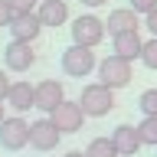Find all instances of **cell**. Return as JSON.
I'll use <instances>...</instances> for the list:
<instances>
[{
    "label": "cell",
    "mask_w": 157,
    "mask_h": 157,
    "mask_svg": "<svg viewBox=\"0 0 157 157\" xmlns=\"http://www.w3.org/2000/svg\"><path fill=\"white\" fill-rule=\"evenodd\" d=\"M59 66H62V72H66L69 78H85V75H92V69H98V59H95V52H92V46L72 43V46H66V52L59 56Z\"/></svg>",
    "instance_id": "cell-1"
},
{
    "label": "cell",
    "mask_w": 157,
    "mask_h": 157,
    "mask_svg": "<svg viewBox=\"0 0 157 157\" xmlns=\"http://www.w3.org/2000/svg\"><path fill=\"white\" fill-rule=\"evenodd\" d=\"M78 101H82L88 118H105L115 108V88L105 85V82H92V85H85L78 92Z\"/></svg>",
    "instance_id": "cell-2"
},
{
    "label": "cell",
    "mask_w": 157,
    "mask_h": 157,
    "mask_svg": "<svg viewBox=\"0 0 157 157\" xmlns=\"http://www.w3.org/2000/svg\"><path fill=\"white\" fill-rule=\"evenodd\" d=\"M29 124H33V121H26L20 111L13 118H3V121H0V147L10 151V154L29 147Z\"/></svg>",
    "instance_id": "cell-3"
},
{
    "label": "cell",
    "mask_w": 157,
    "mask_h": 157,
    "mask_svg": "<svg viewBox=\"0 0 157 157\" xmlns=\"http://www.w3.org/2000/svg\"><path fill=\"white\" fill-rule=\"evenodd\" d=\"M72 43H78V46H92L95 49L101 39H105V33H108V23L105 20H98V17H92V13H82V17H75L72 20Z\"/></svg>",
    "instance_id": "cell-4"
},
{
    "label": "cell",
    "mask_w": 157,
    "mask_h": 157,
    "mask_svg": "<svg viewBox=\"0 0 157 157\" xmlns=\"http://www.w3.org/2000/svg\"><path fill=\"white\" fill-rule=\"evenodd\" d=\"M98 82H105V85H111V88L131 85V59L118 56V52L101 59V62H98Z\"/></svg>",
    "instance_id": "cell-5"
},
{
    "label": "cell",
    "mask_w": 157,
    "mask_h": 157,
    "mask_svg": "<svg viewBox=\"0 0 157 157\" xmlns=\"http://www.w3.org/2000/svg\"><path fill=\"white\" fill-rule=\"evenodd\" d=\"M59 141H62V131L56 128L52 118H39L29 124V147L36 151V154H49V151H56Z\"/></svg>",
    "instance_id": "cell-6"
},
{
    "label": "cell",
    "mask_w": 157,
    "mask_h": 157,
    "mask_svg": "<svg viewBox=\"0 0 157 157\" xmlns=\"http://www.w3.org/2000/svg\"><path fill=\"white\" fill-rule=\"evenodd\" d=\"M52 121H56V128L62 131V134H75V131H82V124H85V108H82V101H62V105H56V111H52Z\"/></svg>",
    "instance_id": "cell-7"
},
{
    "label": "cell",
    "mask_w": 157,
    "mask_h": 157,
    "mask_svg": "<svg viewBox=\"0 0 157 157\" xmlns=\"http://www.w3.org/2000/svg\"><path fill=\"white\" fill-rule=\"evenodd\" d=\"M36 62V52H33V43H23V39H10L3 46V66L10 72H29Z\"/></svg>",
    "instance_id": "cell-8"
},
{
    "label": "cell",
    "mask_w": 157,
    "mask_h": 157,
    "mask_svg": "<svg viewBox=\"0 0 157 157\" xmlns=\"http://www.w3.org/2000/svg\"><path fill=\"white\" fill-rule=\"evenodd\" d=\"M10 39H23V43H33L39 36V29H43V20H39L36 10H29V13H13L10 20Z\"/></svg>",
    "instance_id": "cell-9"
},
{
    "label": "cell",
    "mask_w": 157,
    "mask_h": 157,
    "mask_svg": "<svg viewBox=\"0 0 157 157\" xmlns=\"http://www.w3.org/2000/svg\"><path fill=\"white\" fill-rule=\"evenodd\" d=\"M62 101H66L62 82H56V78H43V82L36 85V108H39V111L52 115V111H56V105H62Z\"/></svg>",
    "instance_id": "cell-10"
},
{
    "label": "cell",
    "mask_w": 157,
    "mask_h": 157,
    "mask_svg": "<svg viewBox=\"0 0 157 157\" xmlns=\"http://www.w3.org/2000/svg\"><path fill=\"white\" fill-rule=\"evenodd\" d=\"M111 137H115V144H118V151H121V157H134L137 151L144 147L137 124H118L115 131H111Z\"/></svg>",
    "instance_id": "cell-11"
},
{
    "label": "cell",
    "mask_w": 157,
    "mask_h": 157,
    "mask_svg": "<svg viewBox=\"0 0 157 157\" xmlns=\"http://www.w3.org/2000/svg\"><path fill=\"white\" fill-rule=\"evenodd\" d=\"M7 105L13 111H29V108H36V85H29V82H13L10 85V95H7Z\"/></svg>",
    "instance_id": "cell-12"
},
{
    "label": "cell",
    "mask_w": 157,
    "mask_h": 157,
    "mask_svg": "<svg viewBox=\"0 0 157 157\" xmlns=\"http://www.w3.org/2000/svg\"><path fill=\"white\" fill-rule=\"evenodd\" d=\"M137 10H131V7H118V10H111L108 13V33L111 36H118V33H131V29H137Z\"/></svg>",
    "instance_id": "cell-13"
},
{
    "label": "cell",
    "mask_w": 157,
    "mask_h": 157,
    "mask_svg": "<svg viewBox=\"0 0 157 157\" xmlns=\"http://www.w3.org/2000/svg\"><path fill=\"white\" fill-rule=\"evenodd\" d=\"M39 20H43V26H66L69 20V7L66 0H39Z\"/></svg>",
    "instance_id": "cell-14"
},
{
    "label": "cell",
    "mask_w": 157,
    "mask_h": 157,
    "mask_svg": "<svg viewBox=\"0 0 157 157\" xmlns=\"http://www.w3.org/2000/svg\"><path fill=\"white\" fill-rule=\"evenodd\" d=\"M111 43H115V52L124 56V59H141V52H144V43H141V36H137V29L118 33V36H111Z\"/></svg>",
    "instance_id": "cell-15"
},
{
    "label": "cell",
    "mask_w": 157,
    "mask_h": 157,
    "mask_svg": "<svg viewBox=\"0 0 157 157\" xmlns=\"http://www.w3.org/2000/svg\"><path fill=\"white\" fill-rule=\"evenodd\" d=\"M85 154L88 157H121V151H118L115 137H92L88 147H85Z\"/></svg>",
    "instance_id": "cell-16"
},
{
    "label": "cell",
    "mask_w": 157,
    "mask_h": 157,
    "mask_svg": "<svg viewBox=\"0 0 157 157\" xmlns=\"http://www.w3.org/2000/svg\"><path fill=\"white\" fill-rule=\"evenodd\" d=\"M137 131H141V141H144V144L157 147V115H141Z\"/></svg>",
    "instance_id": "cell-17"
},
{
    "label": "cell",
    "mask_w": 157,
    "mask_h": 157,
    "mask_svg": "<svg viewBox=\"0 0 157 157\" xmlns=\"http://www.w3.org/2000/svg\"><path fill=\"white\" fill-rule=\"evenodd\" d=\"M137 108H141V115H157V88H144L137 98Z\"/></svg>",
    "instance_id": "cell-18"
},
{
    "label": "cell",
    "mask_w": 157,
    "mask_h": 157,
    "mask_svg": "<svg viewBox=\"0 0 157 157\" xmlns=\"http://www.w3.org/2000/svg\"><path fill=\"white\" fill-rule=\"evenodd\" d=\"M141 62H144V69L157 72V36L144 43V52H141Z\"/></svg>",
    "instance_id": "cell-19"
},
{
    "label": "cell",
    "mask_w": 157,
    "mask_h": 157,
    "mask_svg": "<svg viewBox=\"0 0 157 157\" xmlns=\"http://www.w3.org/2000/svg\"><path fill=\"white\" fill-rule=\"evenodd\" d=\"M128 7L137 13H151V10H157V0H128Z\"/></svg>",
    "instance_id": "cell-20"
},
{
    "label": "cell",
    "mask_w": 157,
    "mask_h": 157,
    "mask_svg": "<svg viewBox=\"0 0 157 157\" xmlns=\"http://www.w3.org/2000/svg\"><path fill=\"white\" fill-rule=\"evenodd\" d=\"M13 13H17V10L10 7V0H0V26H10Z\"/></svg>",
    "instance_id": "cell-21"
},
{
    "label": "cell",
    "mask_w": 157,
    "mask_h": 157,
    "mask_svg": "<svg viewBox=\"0 0 157 157\" xmlns=\"http://www.w3.org/2000/svg\"><path fill=\"white\" fill-rule=\"evenodd\" d=\"M39 0H10V7L17 10V13H29V10H36Z\"/></svg>",
    "instance_id": "cell-22"
},
{
    "label": "cell",
    "mask_w": 157,
    "mask_h": 157,
    "mask_svg": "<svg viewBox=\"0 0 157 157\" xmlns=\"http://www.w3.org/2000/svg\"><path fill=\"white\" fill-rule=\"evenodd\" d=\"M144 26L151 36H157V10H151V13H144Z\"/></svg>",
    "instance_id": "cell-23"
},
{
    "label": "cell",
    "mask_w": 157,
    "mask_h": 157,
    "mask_svg": "<svg viewBox=\"0 0 157 157\" xmlns=\"http://www.w3.org/2000/svg\"><path fill=\"white\" fill-rule=\"evenodd\" d=\"M10 85H13V82H10V78H7V72L0 69V101H7V95H10Z\"/></svg>",
    "instance_id": "cell-24"
},
{
    "label": "cell",
    "mask_w": 157,
    "mask_h": 157,
    "mask_svg": "<svg viewBox=\"0 0 157 157\" xmlns=\"http://www.w3.org/2000/svg\"><path fill=\"white\" fill-rule=\"evenodd\" d=\"M85 7H101V3H108V0H82Z\"/></svg>",
    "instance_id": "cell-25"
},
{
    "label": "cell",
    "mask_w": 157,
    "mask_h": 157,
    "mask_svg": "<svg viewBox=\"0 0 157 157\" xmlns=\"http://www.w3.org/2000/svg\"><path fill=\"white\" fill-rule=\"evenodd\" d=\"M66 157H88L85 151H66Z\"/></svg>",
    "instance_id": "cell-26"
},
{
    "label": "cell",
    "mask_w": 157,
    "mask_h": 157,
    "mask_svg": "<svg viewBox=\"0 0 157 157\" xmlns=\"http://www.w3.org/2000/svg\"><path fill=\"white\" fill-rule=\"evenodd\" d=\"M3 118H7V115H3V101H0V121H3Z\"/></svg>",
    "instance_id": "cell-27"
}]
</instances>
